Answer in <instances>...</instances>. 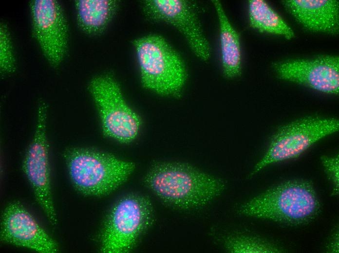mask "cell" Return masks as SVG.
<instances>
[{"label":"cell","mask_w":339,"mask_h":253,"mask_svg":"<svg viewBox=\"0 0 339 253\" xmlns=\"http://www.w3.org/2000/svg\"><path fill=\"white\" fill-rule=\"evenodd\" d=\"M212 2L218 17L223 72L227 78L240 75L241 70V51L239 36L230 24L219 0Z\"/></svg>","instance_id":"14"},{"label":"cell","mask_w":339,"mask_h":253,"mask_svg":"<svg viewBox=\"0 0 339 253\" xmlns=\"http://www.w3.org/2000/svg\"><path fill=\"white\" fill-rule=\"evenodd\" d=\"M89 88L105 134L122 142L134 139L139 131L140 118L125 102L115 80L109 74L101 75L92 79Z\"/></svg>","instance_id":"7"},{"label":"cell","mask_w":339,"mask_h":253,"mask_svg":"<svg viewBox=\"0 0 339 253\" xmlns=\"http://www.w3.org/2000/svg\"><path fill=\"white\" fill-rule=\"evenodd\" d=\"M79 27L90 35L101 33L112 20L117 9L113 0H78L75 1Z\"/></svg>","instance_id":"15"},{"label":"cell","mask_w":339,"mask_h":253,"mask_svg":"<svg viewBox=\"0 0 339 253\" xmlns=\"http://www.w3.org/2000/svg\"><path fill=\"white\" fill-rule=\"evenodd\" d=\"M339 122L333 118H303L280 127L272 137L263 158L250 176L273 163L298 157L314 143L338 131Z\"/></svg>","instance_id":"5"},{"label":"cell","mask_w":339,"mask_h":253,"mask_svg":"<svg viewBox=\"0 0 339 253\" xmlns=\"http://www.w3.org/2000/svg\"><path fill=\"white\" fill-rule=\"evenodd\" d=\"M0 68L1 72L10 73L16 69V60L8 28L2 23L0 26Z\"/></svg>","instance_id":"18"},{"label":"cell","mask_w":339,"mask_h":253,"mask_svg":"<svg viewBox=\"0 0 339 253\" xmlns=\"http://www.w3.org/2000/svg\"><path fill=\"white\" fill-rule=\"evenodd\" d=\"M30 8L34 36L48 62L56 67L68 46V24L62 7L55 0H34Z\"/></svg>","instance_id":"9"},{"label":"cell","mask_w":339,"mask_h":253,"mask_svg":"<svg viewBox=\"0 0 339 253\" xmlns=\"http://www.w3.org/2000/svg\"><path fill=\"white\" fill-rule=\"evenodd\" d=\"M47 106L41 102L33 139L25 156L23 170L31 184L37 201L52 225L57 223L51 190L48 145L46 135Z\"/></svg>","instance_id":"8"},{"label":"cell","mask_w":339,"mask_h":253,"mask_svg":"<svg viewBox=\"0 0 339 253\" xmlns=\"http://www.w3.org/2000/svg\"><path fill=\"white\" fill-rule=\"evenodd\" d=\"M321 161L329 180L333 184V194H337L339 185V156H323L321 157Z\"/></svg>","instance_id":"19"},{"label":"cell","mask_w":339,"mask_h":253,"mask_svg":"<svg viewBox=\"0 0 339 253\" xmlns=\"http://www.w3.org/2000/svg\"><path fill=\"white\" fill-rule=\"evenodd\" d=\"M0 239L7 243L41 253L58 252L57 243L19 202L10 203L1 219Z\"/></svg>","instance_id":"12"},{"label":"cell","mask_w":339,"mask_h":253,"mask_svg":"<svg viewBox=\"0 0 339 253\" xmlns=\"http://www.w3.org/2000/svg\"><path fill=\"white\" fill-rule=\"evenodd\" d=\"M147 186L164 202L188 209L202 207L225 187L220 179L181 163H159L147 175Z\"/></svg>","instance_id":"1"},{"label":"cell","mask_w":339,"mask_h":253,"mask_svg":"<svg viewBox=\"0 0 339 253\" xmlns=\"http://www.w3.org/2000/svg\"><path fill=\"white\" fill-rule=\"evenodd\" d=\"M320 207L313 184L297 180L267 190L241 205L237 212L245 216L298 225L313 219Z\"/></svg>","instance_id":"2"},{"label":"cell","mask_w":339,"mask_h":253,"mask_svg":"<svg viewBox=\"0 0 339 253\" xmlns=\"http://www.w3.org/2000/svg\"><path fill=\"white\" fill-rule=\"evenodd\" d=\"M328 250L332 253H339V234L334 233L329 241L327 246Z\"/></svg>","instance_id":"20"},{"label":"cell","mask_w":339,"mask_h":253,"mask_svg":"<svg viewBox=\"0 0 339 253\" xmlns=\"http://www.w3.org/2000/svg\"><path fill=\"white\" fill-rule=\"evenodd\" d=\"M226 250L236 253H281L282 250L274 244L256 237L232 235L224 240Z\"/></svg>","instance_id":"17"},{"label":"cell","mask_w":339,"mask_h":253,"mask_svg":"<svg viewBox=\"0 0 339 253\" xmlns=\"http://www.w3.org/2000/svg\"><path fill=\"white\" fill-rule=\"evenodd\" d=\"M248 14L250 25L261 32L294 37V33L284 20L263 0L249 1Z\"/></svg>","instance_id":"16"},{"label":"cell","mask_w":339,"mask_h":253,"mask_svg":"<svg viewBox=\"0 0 339 253\" xmlns=\"http://www.w3.org/2000/svg\"><path fill=\"white\" fill-rule=\"evenodd\" d=\"M152 217L150 200L138 195H129L113 207L101 235V250L105 253L129 251Z\"/></svg>","instance_id":"6"},{"label":"cell","mask_w":339,"mask_h":253,"mask_svg":"<svg viewBox=\"0 0 339 253\" xmlns=\"http://www.w3.org/2000/svg\"><path fill=\"white\" fill-rule=\"evenodd\" d=\"M144 86L159 94L175 95L187 78L185 64L162 36L151 35L134 41Z\"/></svg>","instance_id":"4"},{"label":"cell","mask_w":339,"mask_h":253,"mask_svg":"<svg viewBox=\"0 0 339 253\" xmlns=\"http://www.w3.org/2000/svg\"><path fill=\"white\" fill-rule=\"evenodd\" d=\"M286 10L308 30L337 34L339 29V4L337 0H287Z\"/></svg>","instance_id":"13"},{"label":"cell","mask_w":339,"mask_h":253,"mask_svg":"<svg viewBox=\"0 0 339 253\" xmlns=\"http://www.w3.org/2000/svg\"><path fill=\"white\" fill-rule=\"evenodd\" d=\"M143 11L150 18L169 23L185 36L195 54L206 61L210 48L205 37L194 5L185 0H150L143 3Z\"/></svg>","instance_id":"10"},{"label":"cell","mask_w":339,"mask_h":253,"mask_svg":"<svg viewBox=\"0 0 339 253\" xmlns=\"http://www.w3.org/2000/svg\"><path fill=\"white\" fill-rule=\"evenodd\" d=\"M71 181L75 189L89 196L107 194L123 183L134 165L109 154L73 148L65 153Z\"/></svg>","instance_id":"3"},{"label":"cell","mask_w":339,"mask_h":253,"mask_svg":"<svg viewBox=\"0 0 339 253\" xmlns=\"http://www.w3.org/2000/svg\"><path fill=\"white\" fill-rule=\"evenodd\" d=\"M273 69L284 80L301 84L327 94H338L339 59L321 56L312 59H294L274 63Z\"/></svg>","instance_id":"11"}]
</instances>
